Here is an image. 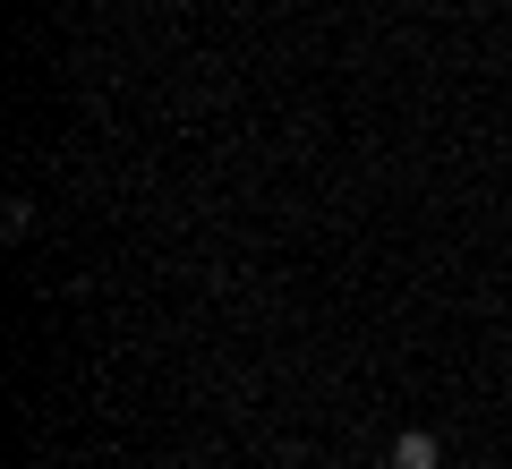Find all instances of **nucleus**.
Returning <instances> with one entry per match:
<instances>
[{"instance_id": "f257e3e1", "label": "nucleus", "mask_w": 512, "mask_h": 469, "mask_svg": "<svg viewBox=\"0 0 512 469\" xmlns=\"http://www.w3.org/2000/svg\"><path fill=\"white\" fill-rule=\"evenodd\" d=\"M393 469H444V452H436V435H427V427H410V435H393Z\"/></svg>"}]
</instances>
